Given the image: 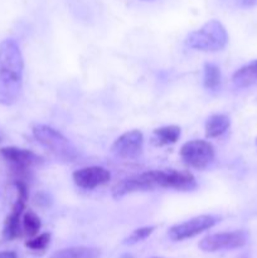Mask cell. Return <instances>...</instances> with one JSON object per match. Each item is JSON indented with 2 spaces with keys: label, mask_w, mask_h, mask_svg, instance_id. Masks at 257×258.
Here are the masks:
<instances>
[{
  "label": "cell",
  "mask_w": 257,
  "mask_h": 258,
  "mask_svg": "<svg viewBox=\"0 0 257 258\" xmlns=\"http://www.w3.org/2000/svg\"><path fill=\"white\" fill-rule=\"evenodd\" d=\"M155 231V227H141V228H138L135 229V231L133 232V233L130 234V236L127 237V238L123 241V243L125 244H136L139 243V242L144 241V239L148 238L149 236H151L153 234V232Z\"/></svg>",
  "instance_id": "cell-20"
},
{
  "label": "cell",
  "mask_w": 257,
  "mask_h": 258,
  "mask_svg": "<svg viewBox=\"0 0 257 258\" xmlns=\"http://www.w3.org/2000/svg\"><path fill=\"white\" fill-rule=\"evenodd\" d=\"M231 126V120L227 115L216 113L212 115L206 122V136L208 139L218 138L223 135Z\"/></svg>",
  "instance_id": "cell-14"
},
{
  "label": "cell",
  "mask_w": 257,
  "mask_h": 258,
  "mask_svg": "<svg viewBox=\"0 0 257 258\" xmlns=\"http://www.w3.org/2000/svg\"><path fill=\"white\" fill-rule=\"evenodd\" d=\"M160 188L189 191L197 188V181L193 174H190L189 171L168 170L163 171V174H161Z\"/></svg>",
  "instance_id": "cell-12"
},
{
  "label": "cell",
  "mask_w": 257,
  "mask_h": 258,
  "mask_svg": "<svg viewBox=\"0 0 257 258\" xmlns=\"http://www.w3.org/2000/svg\"><path fill=\"white\" fill-rule=\"evenodd\" d=\"M228 43V33L219 20L212 19L203 27L189 33L185 39L186 47L202 52H218Z\"/></svg>",
  "instance_id": "cell-2"
},
{
  "label": "cell",
  "mask_w": 257,
  "mask_h": 258,
  "mask_svg": "<svg viewBox=\"0 0 257 258\" xmlns=\"http://www.w3.org/2000/svg\"><path fill=\"white\" fill-rule=\"evenodd\" d=\"M256 144H257V139H256Z\"/></svg>",
  "instance_id": "cell-25"
},
{
  "label": "cell",
  "mask_w": 257,
  "mask_h": 258,
  "mask_svg": "<svg viewBox=\"0 0 257 258\" xmlns=\"http://www.w3.org/2000/svg\"><path fill=\"white\" fill-rule=\"evenodd\" d=\"M218 222H221V217L211 216V214L194 217V218L189 219V221H185L183 223L175 224V226L171 227L168 232L169 238L175 242L191 238V237H196L211 229Z\"/></svg>",
  "instance_id": "cell-8"
},
{
  "label": "cell",
  "mask_w": 257,
  "mask_h": 258,
  "mask_svg": "<svg viewBox=\"0 0 257 258\" xmlns=\"http://www.w3.org/2000/svg\"><path fill=\"white\" fill-rule=\"evenodd\" d=\"M144 149V135L139 130H131L122 134L111 146L113 155L126 160H135L140 158Z\"/></svg>",
  "instance_id": "cell-10"
},
{
  "label": "cell",
  "mask_w": 257,
  "mask_h": 258,
  "mask_svg": "<svg viewBox=\"0 0 257 258\" xmlns=\"http://www.w3.org/2000/svg\"><path fill=\"white\" fill-rule=\"evenodd\" d=\"M144 2H151V0H144Z\"/></svg>",
  "instance_id": "cell-23"
},
{
  "label": "cell",
  "mask_w": 257,
  "mask_h": 258,
  "mask_svg": "<svg viewBox=\"0 0 257 258\" xmlns=\"http://www.w3.org/2000/svg\"><path fill=\"white\" fill-rule=\"evenodd\" d=\"M221 71L218 66L214 63H206L204 64V77L203 85L207 90L217 91L221 86Z\"/></svg>",
  "instance_id": "cell-17"
},
{
  "label": "cell",
  "mask_w": 257,
  "mask_h": 258,
  "mask_svg": "<svg viewBox=\"0 0 257 258\" xmlns=\"http://www.w3.org/2000/svg\"><path fill=\"white\" fill-rule=\"evenodd\" d=\"M17 188V201L13 204L9 216L5 218L4 228H3V238L5 241H13L19 238L22 232V216L24 213L25 204L28 201V185L25 181H14Z\"/></svg>",
  "instance_id": "cell-6"
},
{
  "label": "cell",
  "mask_w": 257,
  "mask_h": 258,
  "mask_svg": "<svg viewBox=\"0 0 257 258\" xmlns=\"http://www.w3.org/2000/svg\"><path fill=\"white\" fill-rule=\"evenodd\" d=\"M214 148L206 140H191L180 148V158L190 168L203 170L214 160Z\"/></svg>",
  "instance_id": "cell-7"
},
{
  "label": "cell",
  "mask_w": 257,
  "mask_h": 258,
  "mask_svg": "<svg viewBox=\"0 0 257 258\" xmlns=\"http://www.w3.org/2000/svg\"><path fill=\"white\" fill-rule=\"evenodd\" d=\"M232 81H233L234 86L238 88L254 85L257 82V60H253V62L237 70L232 76Z\"/></svg>",
  "instance_id": "cell-13"
},
{
  "label": "cell",
  "mask_w": 257,
  "mask_h": 258,
  "mask_svg": "<svg viewBox=\"0 0 257 258\" xmlns=\"http://www.w3.org/2000/svg\"><path fill=\"white\" fill-rule=\"evenodd\" d=\"M23 60L19 44L12 38L0 43V103L10 106L20 97L23 88Z\"/></svg>",
  "instance_id": "cell-1"
},
{
  "label": "cell",
  "mask_w": 257,
  "mask_h": 258,
  "mask_svg": "<svg viewBox=\"0 0 257 258\" xmlns=\"http://www.w3.org/2000/svg\"><path fill=\"white\" fill-rule=\"evenodd\" d=\"M33 135L40 145L60 161L72 163L77 159L78 151L76 146L55 128L47 125H35L33 127Z\"/></svg>",
  "instance_id": "cell-3"
},
{
  "label": "cell",
  "mask_w": 257,
  "mask_h": 258,
  "mask_svg": "<svg viewBox=\"0 0 257 258\" xmlns=\"http://www.w3.org/2000/svg\"><path fill=\"white\" fill-rule=\"evenodd\" d=\"M180 138V127L175 125L163 126L155 128L153 133V143L156 146H165L175 144Z\"/></svg>",
  "instance_id": "cell-15"
},
{
  "label": "cell",
  "mask_w": 257,
  "mask_h": 258,
  "mask_svg": "<svg viewBox=\"0 0 257 258\" xmlns=\"http://www.w3.org/2000/svg\"><path fill=\"white\" fill-rule=\"evenodd\" d=\"M40 227H42V222H40V218L34 212L27 211L23 214L22 232L24 236L33 238V237H35L38 234Z\"/></svg>",
  "instance_id": "cell-18"
},
{
  "label": "cell",
  "mask_w": 257,
  "mask_h": 258,
  "mask_svg": "<svg viewBox=\"0 0 257 258\" xmlns=\"http://www.w3.org/2000/svg\"><path fill=\"white\" fill-rule=\"evenodd\" d=\"M101 251L95 247H70L54 252L50 258H100Z\"/></svg>",
  "instance_id": "cell-16"
},
{
  "label": "cell",
  "mask_w": 257,
  "mask_h": 258,
  "mask_svg": "<svg viewBox=\"0 0 257 258\" xmlns=\"http://www.w3.org/2000/svg\"><path fill=\"white\" fill-rule=\"evenodd\" d=\"M121 258H134L131 254H123V256H121Z\"/></svg>",
  "instance_id": "cell-22"
},
{
  "label": "cell",
  "mask_w": 257,
  "mask_h": 258,
  "mask_svg": "<svg viewBox=\"0 0 257 258\" xmlns=\"http://www.w3.org/2000/svg\"><path fill=\"white\" fill-rule=\"evenodd\" d=\"M247 233L244 231L223 232L207 236L199 242V248L204 252H217L224 249L241 248L247 243Z\"/></svg>",
  "instance_id": "cell-9"
},
{
  "label": "cell",
  "mask_w": 257,
  "mask_h": 258,
  "mask_svg": "<svg viewBox=\"0 0 257 258\" xmlns=\"http://www.w3.org/2000/svg\"><path fill=\"white\" fill-rule=\"evenodd\" d=\"M161 171L163 170H149L145 173L138 174V175L122 179L113 186L112 197L115 199H118L127 194L136 193V191H146L160 188Z\"/></svg>",
  "instance_id": "cell-5"
},
{
  "label": "cell",
  "mask_w": 257,
  "mask_h": 258,
  "mask_svg": "<svg viewBox=\"0 0 257 258\" xmlns=\"http://www.w3.org/2000/svg\"><path fill=\"white\" fill-rule=\"evenodd\" d=\"M0 155L7 163H9L10 169L14 173V181H25L30 169L43 163V159L27 149L7 146L0 149Z\"/></svg>",
  "instance_id": "cell-4"
},
{
  "label": "cell",
  "mask_w": 257,
  "mask_h": 258,
  "mask_svg": "<svg viewBox=\"0 0 257 258\" xmlns=\"http://www.w3.org/2000/svg\"><path fill=\"white\" fill-rule=\"evenodd\" d=\"M153 258H161V257H153Z\"/></svg>",
  "instance_id": "cell-24"
},
{
  "label": "cell",
  "mask_w": 257,
  "mask_h": 258,
  "mask_svg": "<svg viewBox=\"0 0 257 258\" xmlns=\"http://www.w3.org/2000/svg\"><path fill=\"white\" fill-rule=\"evenodd\" d=\"M73 181L81 189L92 190L110 181L111 173L102 166H87L81 168L72 174Z\"/></svg>",
  "instance_id": "cell-11"
},
{
  "label": "cell",
  "mask_w": 257,
  "mask_h": 258,
  "mask_svg": "<svg viewBox=\"0 0 257 258\" xmlns=\"http://www.w3.org/2000/svg\"><path fill=\"white\" fill-rule=\"evenodd\" d=\"M50 242V233H42L25 242V246L32 251H44Z\"/></svg>",
  "instance_id": "cell-19"
},
{
  "label": "cell",
  "mask_w": 257,
  "mask_h": 258,
  "mask_svg": "<svg viewBox=\"0 0 257 258\" xmlns=\"http://www.w3.org/2000/svg\"><path fill=\"white\" fill-rule=\"evenodd\" d=\"M0 258H18V254L14 251H3L0 252Z\"/></svg>",
  "instance_id": "cell-21"
}]
</instances>
